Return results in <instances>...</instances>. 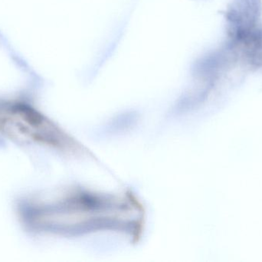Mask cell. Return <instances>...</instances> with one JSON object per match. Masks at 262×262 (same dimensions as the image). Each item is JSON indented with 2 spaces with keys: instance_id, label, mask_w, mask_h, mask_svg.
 Here are the masks:
<instances>
[{
  "instance_id": "6da1fadb",
  "label": "cell",
  "mask_w": 262,
  "mask_h": 262,
  "mask_svg": "<svg viewBox=\"0 0 262 262\" xmlns=\"http://www.w3.org/2000/svg\"><path fill=\"white\" fill-rule=\"evenodd\" d=\"M0 136L53 148L66 146L63 132L38 109L23 102L0 103Z\"/></svg>"
}]
</instances>
